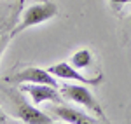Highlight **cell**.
Masks as SVG:
<instances>
[{
    "instance_id": "6da1fadb",
    "label": "cell",
    "mask_w": 131,
    "mask_h": 124,
    "mask_svg": "<svg viewBox=\"0 0 131 124\" xmlns=\"http://www.w3.org/2000/svg\"><path fill=\"white\" fill-rule=\"evenodd\" d=\"M56 14H58V7L52 2H42V4L30 5L28 9H25V12L21 14L19 23L14 26V30L10 31V39L19 35L21 31L31 28V26H37V25H42L46 21L52 19Z\"/></svg>"
},
{
    "instance_id": "7a4b0ae2",
    "label": "cell",
    "mask_w": 131,
    "mask_h": 124,
    "mask_svg": "<svg viewBox=\"0 0 131 124\" xmlns=\"http://www.w3.org/2000/svg\"><path fill=\"white\" fill-rule=\"evenodd\" d=\"M60 91L67 100H70V102H73V103H77V105H81V107H84V108L91 110L101 122H107V117H105L103 108L100 107L98 100L93 96V93L89 91V87H88L86 84H81V82L65 84V86L60 87Z\"/></svg>"
},
{
    "instance_id": "3957f363",
    "label": "cell",
    "mask_w": 131,
    "mask_h": 124,
    "mask_svg": "<svg viewBox=\"0 0 131 124\" xmlns=\"http://www.w3.org/2000/svg\"><path fill=\"white\" fill-rule=\"evenodd\" d=\"M10 98L14 100V115L23 121V122H28V124H52L54 119L47 115L46 112L39 110L35 105L26 103V100H23L19 94L12 93Z\"/></svg>"
},
{
    "instance_id": "277c9868",
    "label": "cell",
    "mask_w": 131,
    "mask_h": 124,
    "mask_svg": "<svg viewBox=\"0 0 131 124\" xmlns=\"http://www.w3.org/2000/svg\"><path fill=\"white\" fill-rule=\"evenodd\" d=\"M10 84H23V82H31V84H47L52 87H60L54 75L47 70V68H39V66H30V68H25L21 72L14 73L5 79Z\"/></svg>"
},
{
    "instance_id": "5b68a950",
    "label": "cell",
    "mask_w": 131,
    "mask_h": 124,
    "mask_svg": "<svg viewBox=\"0 0 131 124\" xmlns=\"http://www.w3.org/2000/svg\"><path fill=\"white\" fill-rule=\"evenodd\" d=\"M47 70H49L54 77H58V79L73 81V82H81V84H86V86H98V84L103 81V75H101V73H98L96 77H91L89 79V77L79 73V70H77L75 66H72L70 63H67V61L54 63V65H51Z\"/></svg>"
},
{
    "instance_id": "8992f818",
    "label": "cell",
    "mask_w": 131,
    "mask_h": 124,
    "mask_svg": "<svg viewBox=\"0 0 131 124\" xmlns=\"http://www.w3.org/2000/svg\"><path fill=\"white\" fill-rule=\"evenodd\" d=\"M19 91L30 94L33 105H40L44 102H54V103L61 102V94L58 93V87H52V86H47V84L23 82L19 84Z\"/></svg>"
},
{
    "instance_id": "52a82bcc",
    "label": "cell",
    "mask_w": 131,
    "mask_h": 124,
    "mask_svg": "<svg viewBox=\"0 0 131 124\" xmlns=\"http://www.w3.org/2000/svg\"><path fill=\"white\" fill-rule=\"evenodd\" d=\"M51 112L56 115L60 121L70 124H94L98 122L96 117H89L88 114H84L81 110L73 108V107H67V105H54L51 107Z\"/></svg>"
},
{
    "instance_id": "ba28073f",
    "label": "cell",
    "mask_w": 131,
    "mask_h": 124,
    "mask_svg": "<svg viewBox=\"0 0 131 124\" xmlns=\"http://www.w3.org/2000/svg\"><path fill=\"white\" fill-rule=\"evenodd\" d=\"M93 61V54H91L89 49H79V51H75L72 54L70 58V65L72 66H75L77 70H84V68H88Z\"/></svg>"
},
{
    "instance_id": "9c48e42d",
    "label": "cell",
    "mask_w": 131,
    "mask_h": 124,
    "mask_svg": "<svg viewBox=\"0 0 131 124\" xmlns=\"http://www.w3.org/2000/svg\"><path fill=\"white\" fill-rule=\"evenodd\" d=\"M108 4H110L115 10H119L124 4H131V0H108Z\"/></svg>"
},
{
    "instance_id": "30bf717a",
    "label": "cell",
    "mask_w": 131,
    "mask_h": 124,
    "mask_svg": "<svg viewBox=\"0 0 131 124\" xmlns=\"http://www.w3.org/2000/svg\"><path fill=\"white\" fill-rule=\"evenodd\" d=\"M5 122H9V119H7V115L0 110V124H5Z\"/></svg>"
},
{
    "instance_id": "8fae6325",
    "label": "cell",
    "mask_w": 131,
    "mask_h": 124,
    "mask_svg": "<svg viewBox=\"0 0 131 124\" xmlns=\"http://www.w3.org/2000/svg\"><path fill=\"white\" fill-rule=\"evenodd\" d=\"M0 51H2V40H0Z\"/></svg>"
}]
</instances>
